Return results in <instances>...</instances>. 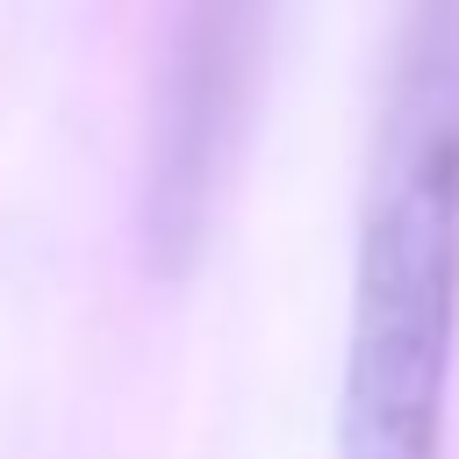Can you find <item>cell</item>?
<instances>
[{
  "label": "cell",
  "mask_w": 459,
  "mask_h": 459,
  "mask_svg": "<svg viewBox=\"0 0 459 459\" xmlns=\"http://www.w3.org/2000/svg\"><path fill=\"white\" fill-rule=\"evenodd\" d=\"M258 43H265V0H186L151 122V186H143V237L158 265H186V251L215 215L222 165L251 108Z\"/></svg>",
  "instance_id": "obj_2"
},
{
  "label": "cell",
  "mask_w": 459,
  "mask_h": 459,
  "mask_svg": "<svg viewBox=\"0 0 459 459\" xmlns=\"http://www.w3.org/2000/svg\"><path fill=\"white\" fill-rule=\"evenodd\" d=\"M459 330V0H409L373 136L337 459H437Z\"/></svg>",
  "instance_id": "obj_1"
}]
</instances>
